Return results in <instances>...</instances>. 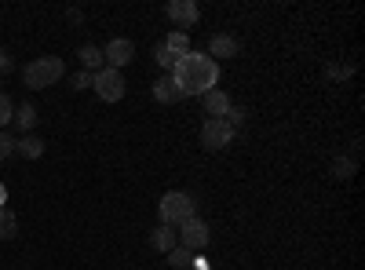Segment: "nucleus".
Here are the masks:
<instances>
[{"instance_id": "1", "label": "nucleus", "mask_w": 365, "mask_h": 270, "mask_svg": "<svg viewBox=\"0 0 365 270\" xmlns=\"http://www.w3.org/2000/svg\"><path fill=\"white\" fill-rule=\"evenodd\" d=\"M172 81L179 84L182 99H187V95H205V92H212V88H216L220 66L212 63L208 55H201V51H187V55L179 58V66L172 70Z\"/></svg>"}, {"instance_id": "2", "label": "nucleus", "mask_w": 365, "mask_h": 270, "mask_svg": "<svg viewBox=\"0 0 365 270\" xmlns=\"http://www.w3.org/2000/svg\"><path fill=\"white\" fill-rule=\"evenodd\" d=\"M158 212H161V223L165 227H182L187 219L197 216V201L187 194V190H168L158 204Z\"/></svg>"}, {"instance_id": "3", "label": "nucleus", "mask_w": 365, "mask_h": 270, "mask_svg": "<svg viewBox=\"0 0 365 270\" xmlns=\"http://www.w3.org/2000/svg\"><path fill=\"white\" fill-rule=\"evenodd\" d=\"M66 73V66H63V58H55V55H44V58H34V63H26L22 66V84L26 88H51L58 77Z\"/></svg>"}, {"instance_id": "4", "label": "nucleus", "mask_w": 365, "mask_h": 270, "mask_svg": "<svg viewBox=\"0 0 365 270\" xmlns=\"http://www.w3.org/2000/svg\"><path fill=\"white\" fill-rule=\"evenodd\" d=\"M91 88H96V95L103 103H117V99H125V73L103 66L96 77H91Z\"/></svg>"}, {"instance_id": "5", "label": "nucleus", "mask_w": 365, "mask_h": 270, "mask_svg": "<svg viewBox=\"0 0 365 270\" xmlns=\"http://www.w3.org/2000/svg\"><path fill=\"white\" fill-rule=\"evenodd\" d=\"M201 142L208 150H227L234 142V128L223 121V117H208V121L201 125Z\"/></svg>"}, {"instance_id": "6", "label": "nucleus", "mask_w": 365, "mask_h": 270, "mask_svg": "<svg viewBox=\"0 0 365 270\" xmlns=\"http://www.w3.org/2000/svg\"><path fill=\"white\" fill-rule=\"evenodd\" d=\"M175 234H179V245H182V249H190L194 256L208 245V237H212V234H208V223H205V219H197V216H194V219H187Z\"/></svg>"}, {"instance_id": "7", "label": "nucleus", "mask_w": 365, "mask_h": 270, "mask_svg": "<svg viewBox=\"0 0 365 270\" xmlns=\"http://www.w3.org/2000/svg\"><path fill=\"white\" fill-rule=\"evenodd\" d=\"M135 58V44L128 41V37H113L106 48H103V63L110 66V70H120V66H128Z\"/></svg>"}, {"instance_id": "8", "label": "nucleus", "mask_w": 365, "mask_h": 270, "mask_svg": "<svg viewBox=\"0 0 365 270\" xmlns=\"http://www.w3.org/2000/svg\"><path fill=\"white\" fill-rule=\"evenodd\" d=\"M165 11H168V19L179 26V33H187V29L197 26V19H201V8L194 4V0H172Z\"/></svg>"}, {"instance_id": "9", "label": "nucleus", "mask_w": 365, "mask_h": 270, "mask_svg": "<svg viewBox=\"0 0 365 270\" xmlns=\"http://www.w3.org/2000/svg\"><path fill=\"white\" fill-rule=\"evenodd\" d=\"M201 106H205V113H208V117H227V110L234 106V99L223 92V88H212V92H205V95H201Z\"/></svg>"}, {"instance_id": "10", "label": "nucleus", "mask_w": 365, "mask_h": 270, "mask_svg": "<svg viewBox=\"0 0 365 270\" xmlns=\"http://www.w3.org/2000/svg\"><path fill=\"white\" fill-rule=\"evenodd\" d=\"M237 51H241V44L230 33H216L208 41V58H212V63H216V58H234Z\"/></svg>"}, {"instance_id": "11", "label": "nucleus", "mask_w": 365, "mask_h": 270, "mask_svg": "<svg viewBox=\"0 0 365 270\" xmlns=\"http://www.w3.org/2000/svg\"><path fill=\"white\" fill-rule=\"evenodd\" d=\"M154 99H158V103H168V106H175V103L182 99V92H179V84L172 81V73H165V77L154 81Z\"/></svg>"}, {"instance_id": "12", "label": "nucleus", "mask_w": 365, "mask_h": 270, "mask_svg": "<svg viewBox=\"0 0 365 270\" xmlns=\"http://www.w3.org/2000/svg\"><path fill=\"white\" fill-rule=\"evenodd\" d=\"M11 121L19 125V132H22V135H29V132L37 128V121H41V117H37V106H34V103H19Z\"/></svg>"}, {"instance_id": "13", "label": "nucleus", "mask_w": 365, "mask_h": 270, "mask_svg": "<svg viewBox=\"0 0 365 270\" xmlns=\"http://www.w3.org/2000/svg\"><path fill=\"white\" fill-rule=\"evenodd\" d=\"M150 245H154L158 252H165V256H168V252L179 245V234H175V227H165V223H161L154 234H150Z\"/></svg>"}, {"instance_id": "14", "label": "nucleus", "mask_w": 365, "mask_h": 270, "mask_svg": "<svg viewBox=\"0 0 365 270\" xmlns=\"http://www.w3.org/2000/svg\"><path fill=\"white\" fill-rule=\"evenodd\" d=\"M15 154H22L26 161L44 157V139H37V135H22V139H15Z\"/></svg>"}, {"instance_id": "15", "label": "nucleus", "mask_w": 365, "mask_h": 270, "mask_svg": "<svg viewBox=\"0 0 365 270\" xmlns=\"http://www.w3.org/2000/svg\"><path fill=\"white\" fill-rule=\"evenodd\" d=\"M106 63H103V48H96V44H84L81 48V70H88V73H99Z\"/></svg>"}, {"instance_id": "16", "label": "nucleus", "mask_w": 365, "mask_h": 270, "mask_svg": "<svg viewBox=\"0 0 365 270\" xmlns=\"http://www.w3.org/2000/svg\"><path fill=\"white\" fill-rule=\"evenodd\" d=\"M19 234V219H15V212L4 204L0 208V242H11V237Z\"/></svg>"}, {"instance_id": "17", "label": "nucleus", "mask_w": 365, "mask_h": 270, "mask_svg": "<svg viewBox=\"0 0 365 270\" xmlns=\"http://www.w3.org/2000/svg\"><path fill=\"white\" fill-rule=\"evenodd\" d=\"M161 44H165L168 51H175V55H187V51H194V48H190V37H187V33H179V29H172V33H168Z\"/></svg>"}, {"instance_id": "18", "label": "nucleus", "mask_w": 365, "mask_h": 270, "mask_svg": "<svg viewBox=\"0 0 365 270\" xmlns=\"http://www.w3.org/2000/svg\"><path fill=\"white\" fill-rule=\"evenodd\" d=\"M179 58H182V55H175V51H168L165 44H158V51H154V63H158L161 70H168V73H172V70L179 66Z\"/></svg>"}, {"instance_id": "19", "label": "nucleus", "mask_w": 365, "mask_h": 270, "mask_svg": "<svg viewBox=\"0 0 365 270\" xmlns=\"http://www.w3.org/2000/svg\"><path fill=\"white\" fill-rule=\"evenodd\" d=\"M194 263V252L190 249H182V245H175L172 252H168V266H175V270H187Z\"/></svg>"}, {"instance_id": "20", "label": "nucleus", "mask_w": 365, "mask_h": 270, "mask_svg": "<svg viewBox=\"0 0 365 270\" xmlns=\"http://www.w3.org/2000/svg\"><path fill=\"white\" fill-rule=\"evenodd\" d=\"M332 175H336V179H351L354 175V161L351 157H336V161H332Z\"/></svg>"}, {"instance_id": "21", "label": "nucleus", "mask_w": 365, "mask_h": 270, "mask_svg": "<svg viewBox=\"0 0 365 270\" xmlns=\"http://www.w3.org/2000/svg\"><path fill=\"white\" fill-rule=\"evenodd\" d=\"M11 117H15V106L4 92H0V132H4V125H11Z\"/></svg>"}, {"instance_id": "22", "label": "nucleus", "mask_w": 365, "mask_h": 270, "mask_svg": "<svg viewBox=\"0 0 365 270\" xmlns=\"http://www.w3.org/2000/svg\"><path fill=\"white\" fill-rule=\"evenodd\" d=\"M91 77H96V73H88V70H77V73L70 77V88H73V92H84V88H91Z\"/></svg>"}, {"instance_id": "23", "label": "nucleus", "mask_w": 365, "mask_h": 270, "mask_svg": "<svg viewBox=\"0 0 365 270\" xmlns=\"http://www.w3.org/2000/svg\"><path fill=\"white\" fill-rule=\"evenodd\" d=\"M223 121H227V125H230V128L237 132L241 125H245V110H241V106H230V110H227V117H223Z\"/></svg>"}, {"instance_id": "24", "label": "nucleus", "mask_w": 365, "mask_h": 270, "mask_svg": "<svg viewBox=\"0 0 365 270\" xmlns=\"http://www.w3.org/2000/svg\"><path fill=\"white\" fill-rule=\"evenodd\" d=\"M11 154H15V139L8 132H0V161H8Z\"/></svg>"}, {"instance_id": "25", "label": "nucleus", "mask_w": 365, "mask_h": 270, "mask_svg": "<svg viewBox=\"0 0 365 270\" xmlns=\"http://www.w3.org/2000/svg\"><path fill=\"white\" fill-rule=\"evenodd\" d=\"M325 73H329V77H336V81H347V77L354 73V66H329Z\"/></svg>"}, {"instance_id": "26", "label": "nucleus", "mask_w": 365, "mask_h": 270, "mask_svg": "<svg viewBox=\"0 0 365 270\" xmlns=\"http://www.w3.org/2000/svg\"><path fill=\"white\" fill-rule=\"evenodd\" d=\"M8 70H11V55L0 48V73H8Z\"/></svg>"}, {"instance_id": "27", "label": "nucleus", "mask_w": 365, "mask_h": 270, "mask_svg": "<svg viewBox=\"0 0 365 270\" xmlns=\"http://www.w3.org/2000/svg\"><path fill=\"white\" fill-rule=\"evenodd\" d=\"M4 204H8V187L0 183V208H4Z\"/></svg>"}]
</instances>
